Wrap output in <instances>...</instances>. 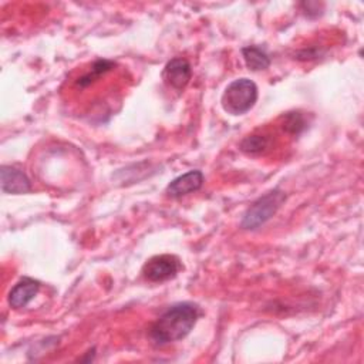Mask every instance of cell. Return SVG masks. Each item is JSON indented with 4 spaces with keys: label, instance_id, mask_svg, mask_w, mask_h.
I'll return each mask as SVG.
<instances>
[{
    "label": "cell",
    "instance_id": "2",
    "mask_svg": "<svg viewBox=\"0 0 364 364\" xmlns=\"http://www.w3.org/2000/svg\"><path fill=\"white\" fill-rule=\"evenodd\" d=\"M257 101V85L243 77L236 78L225 88L220 104L223 109L230 115H242L247 112Z\"/></svg>",
    "mask_w": 364,
    "mask_h": 364
},
{
    "label": "cell",
    "instance_id": "9",
    "mask_svg": "<svg viewBox=\"0 0 364 364\" xmlns=\"http://www.w3.org/2000/svg\"><path fill=\"white\" fill-rule=\"evenodd\" d=\"M272 145H273L272 134L267 131H262V132H255L245 136L240 141L239 148L242 152L247 155H262L270 151Z\"/></svg>",
    "mask_w": 364,
    "mask_h": 364
},
{
    "label": "cell",
    "instance_id": "8",
    "mask_svg": "<svg viewBox=\"0 0 364 364\" xmlns=\"http://www.w3.org/2000/svg\"><path fill=\"white\" fill-rule=\"evenodd\" d=\"M40 282L31 277L20 279L9 293V304L13 309H23L26 307L38 293Z\"/></svg>",
    "mask_w": 364,
    "mask_h": 364
},
{
    "label": "cell",
    "instance_id": "10",
    "mask_svg": "<svg viewBox=\"0 0 364 364\" xmlns=\"http://www.w3.org/2000/svg\"><path fill=\"white\" fill-rule=\"evenodd\" d=\"M242 55L245 60V64L252 71H260L266 70L270 65V58L266 54L264 50L256 46H247L242 48Z\"/></svg>",
    "mask_w": 364,
    "mask_h": 364
},
{
    "label": "cell",
    "instance_id": "1",
    "mask_svg": "<svg viewBox=\"0 0 364 364\" xmlns=\"http://www.w3.org/2000/svg\"><path fill=\"white\" fill-rule=\"evenodd\" d=\"M199 317V309L189 301L168 307L151 326L149 338L156 346L169 344L185 338Z\"/></svg>",
    "mask_w": 364,
    "mask_h": 364
},
{
    "label": "cell",
    "instance_id": "3",
    "mask_svg": "<svg viewBox=\"0 0 364 364\" xmlns=\"http://www.w3.org/2000/svg\"><path fill=\"white\" fill-rule=\"evenodd\" d=\"M286 195L280 189H272L255 200L243 215L240 226L243 229H257L264 225L283 205Z\"/></svg>",
    "mask_w": 364,
    "mask_h": 364
},
{
    "label": "cell",
    "instance_id": "6",
    "mask_svg": "<svg viewBox=\"0 0 364 364\" xmlns=\"http://www.w3.org/2000/svg\"><path fill=\"white\" fill-rule=\"evenodd\" d=\"M203 173L199 169H193L171 181L165 189V193L171 198H181L199 191L203 185Z\"/></svg>",
    "mask_w": 364,
    "mask_h": 364
},
{
    "label": "cell",
    "instance_id": "5",
    "mask_svg": "<svg viewBox=\"0 0 364 364\" xmlns=\"http://www.w3.org/2000/svg\"><path fill=\"white\" fill-rule=\"evenodd\" d=\"M191 78H192V67H191V63L183 57H175L169 60L162 71L164 82L169 88L178 92L185 90Z\"/></svg>",
    "mask_w": 364,
    "mask_h": 364
},
{
    "label": "cell",
    "instance_id": "4",
    "mask_svg": "<svg viewBox=\"0 0 364 364\" xmlns=\"http://www.w3.org/2000/svg\"><path fill=\"white\" fill-rule=\"evenodd\" d=\"M181 269L182 263L175 255H156L145 262L142 276L148 282L161 283L173 279Z\"/></svg>",
    "mask_w": 364,
    "mask_h": 364
},
{
    "label": "cell",
    "instance_id": "11",
    "mask_svg": "<svg viewBox=\"0 0 364 364\" xmlns=\"http://www.w3.org/2000/svg\"><path fill=\"white\" fill-rule=\"evenodd\" d=\"M282 129L284 131L286 135H291V136H296V135H300L306 127H307V121L304 118V115L301 112H287L282 117Z\"/></svg>",
    "mask_w": 364,
    "mask_h": 364
},
{
    "label": "cell",
    "instance_id": "7",
    "mask_svg": "<svg viewBox=\"0 0 364 364\" xmlns=\"http://www.w3.org/2000/svg\"><path fill=\"white\" fill-rule=\"evenodd\" d=\"M1 191L4 193H27L31 191V183L27 175L16 166L3 165L1 171Z\"/></svg>",
    "mask_w": 364,
    "mask_h": 364
}]
</instances>
